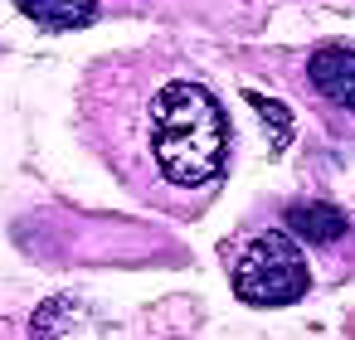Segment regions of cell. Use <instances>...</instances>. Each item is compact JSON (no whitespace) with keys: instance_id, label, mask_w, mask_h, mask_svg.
Returning a JSON list of instances; mask_svg holds the SVG:
<instances>
[{"instance_id":"7a4b0ae2","label":"cell","mask_w":355,"mask_h":340,"mask_svg":"<svg viewBox=\"0 0 355 340\" xmlns=\"http://www.w3.org/2000/svg\"><path fill=\"white\" fill-rule=\"evenodd\" d=\"M229 282L248 306H292L311 292V267L287 229H253L229 243Z\"/></svg>"},{"instance_id":"6da1fadb","label":"cell","mask_w":355,"mask_h":340,"mask_svg":"<svg viewBox=\"0 0 355 340\" xmlns=\"http://www.w3.org/2000/svg\"><path fill=\"white\" fill-rule=\"evenodd\" d=\"M88 151L171 219H200L234 156V127L219 93L175 54H127L88 73L78 93Z\"/></svg>"},{"instance_id":"277c9868","label":"cell","mask_w":355,"mask_h":340,"mask_svg":"<svg viewBox=\"0 0 355 340\" xmlns=\"http://www.w3.org/2000/svg\"><path fill=\"white\" fill-rule=\"evenodd\" d=\"M306 88L326 107L355 117V44H316L306 54Z\"/></svg>"},{"instance_id":"8992f818","label":"cell","mask_w":355,"mask_h":340,"mask_svg":"<svg viewBox=\"0 0 355 340\" xmlns=\"http://www.w3.org/2000/svg\"><path fill=\"white\" fill-rule=\"evenodd\" d=\"M248 98V107L263 117V127H268V136H272V146H287L292 141V112L282 107V102H272V98H263V93H243Z\"/></svg>"},{"instance_id":"3957f363","label":"cell","mask_w":355,"mask_h":340,"mask_svg":"<svg viewBox=\"0 0 355 340\" xmlns=\"http://www.w3.org/2000/svg\"><path fill=\"white\" fill-rule=\"evenodd\" d=\"M282 229H287L302 248H316V253H326V258L355 238L345 209L331 204V199H292V204L282 209Z\"/></svg>"},{"instance_id":"5b68a950","label":"cell","mask_w":355,"mask_h":340,"mask_svg":"<svg viewBox=\"0 0 355 340\" xmlns=\"http://www.w3.org/2000/svg\"><path fill=\"white\" fill-rule=\"evenodd\" d=\"M15 6L44 30H88L98 20V0H15Z\"/></svg>"}]
</instances>
